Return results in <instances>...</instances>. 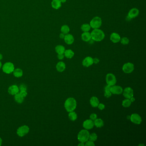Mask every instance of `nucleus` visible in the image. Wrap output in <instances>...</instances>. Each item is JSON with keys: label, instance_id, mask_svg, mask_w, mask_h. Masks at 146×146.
<instances>
[{"label": "nucleus", "instance_id": "1", "mask_svg": "<svg viewBox=\"0 0 146 146\" xmlns=\"http://www.w3.org/2000/svg\"><path fill=\"white\" fill-rule=\"evenodd\" d=\"M91 39L95 41L100 42L102 41L105 37L103 31L99 29H95L91 33Z\"/></svg>", "mask_w": 146, "mask_h": 146}, {"label": "nucleus", "instance_id": "2", "mask_svg": "<svg viewBox=\"0 0 146 146\" xmlns=\"http://www.w3.org/2000/svg\"><path fill=\"white\" fill-rule=\"evenodd\" d=\"M76 101L73 98H69L65 102V108L66 111L69 112L74 111L76 109Z\"/></svg>", "mask_w": 146, "mask_h": 146}, {"label": "nucleus", "instance_id": "3", "mask_svg": "<svg viewBox=\"0 0 146 146\" xmlns=\"http://www.w3.org/2000/svg\"><path fill=\"white\" fill-rule=\"evenodd\" d=\"M90 133L87 129H83L78 134V139L80 142L85 143L89 140Z\"/></svg>", "mask_w": 146, "mask_h": 146}, {"label": "nucleus", "instance_id": "4", "mask_svg": "<svg viewBox=\"0 0 146 146\" xmlns=\"http://www.w3.org/2000/svg\"><path fill=\"white\" fill-rule=\"evenodd\" d=\"M102 25V20L100 17L99 16L94 17L91 20L90 24L91 28H92L93 29L99 28Z\"/></svg>", "mask_w": 146, "mask_h": 146}, {"label": "nucleus", "instance_id": "5", "mask_svg": "<svg viewBox=\"0 0 146 146\" xmlns=\"http://www.w3.org/2000/svg\"><path fill=\"white\" fill-rule=\"evenodd\" d=\"M2 70L7 74H10L14 70V66L11 62H7L3 65Z\"/></svg>", "mask_w": 146, "mask_h": 146}, {"label": "nucleus", "instance_id": "6", "mask_svg": "<svg viewBox=\"0 0 146 146\" xmlns=\"http://www.w3.org/2000/svg\"><path fill=\"white\" fill-rule=\"evenodd\" d=\"M106 81L107 85L112 86L116 84V78L114 74L109 73L106 75Z\"/></svg>", "mask_w": 146, "mask_h": 146}, {"label": "nucleus", "instance_id": "7", "mask_svg": "<svg viewBox=\"0 0 146 146\" xmlns=\"http://www.w3.org/2000/svg\"><path fill=\"white\" fill-rule=\"evenodd\" d=\"M29 132V128L27 125H25L20 127L17 129V134L20 137H23L28 134Z\"/></svg>", "mask_w": 146, "mask_h": 146}, {"label": "nucleus", "instance_id": "8", "mask_svg": "<svg viewBox=\"0 0 146 146\" xmlns=\"http://www.w3.org/2000/svg\"><path fill=\"white\" fill-rule=\"evenodd\" d=\"M122 69L125 73H130L134 70V65L131 63H127L123 65Z\"/></svg>", "mask_w": 146, "mask_h": 146}, {"label": "nucleus", "instance_id": "9", "mask_svg": "<svg viewBox=\"0 0 146 146\" xmlns=\"http://www.w3.org/2000/svg\"><path fill=\"white\" fill-rule=\"evenodd\" d=\"M123 95L125 98L130 99L131 97H133L134 92L133 90L130 87H127L123 91Z\"/></svg>", "mask_w": 146, "mask_h": 146}, {"label": "nucleus", "instance_id": "10", "mask_svg": "<svg viewBox=\"0 0 146 146\" xmlns=\"http://www.w3.org/2000/svg\"><path fill=\"white\" fill-rule=\"evenodd\" d=\"M130 119L132 123H134V124H141L142 122V119L141 116L137 114H132L131 115Z\"/></svg>", "mask_w": 146, "mask_h": 146}, {"label": "nucleus", "instance_id": "11", "mask_svg": "<svg viewBox=\"0 0 146 146\" xmlns=\"http://www.w3.org/2000/svg\"><path fill=\"white\" fill-rule=\"evenodd\" d=\"M110 91L112 94H121L123 92V89L120 86L113 85L111 86Z\"/></svg>", "mask_w": 146, "mask_h": 146}, {"label": "nucleus", "instance_id": "12", "mask_svg": "<svg viewBox=\"0 0 146 146\" xmlns=\"http://www.w3.org/2000/svg\"><path fill=\"white\" fill-rule=\"evenodd\" d=\"M94 125V122L91 119L86 120L83 123V127L87 130L92 129V128H93Z\"/></svg>", "mask_w": 146, "mask_h": 146}, {"label": "nucleus", "instance_id": "13", "mask_svg": "<svg viewBox=\"0 0 146 146\" xmlns=\"http://www.w3.org/2000/svg\"><path fill=\"white\" fill-rule=\"evenodd\" d=\"M139 14V11L137 8H134L130 9L128 13V16L130 18H134L137 17Z\"/></svg>", "mask_w": 146, "mask_h": 146}, {"label": "nucleus", "instance_id": "14", "mask_svg": "<svg viewBox=\"0 0 146 146\" xmlns=\"http://www.w3.org/2000/svg\"><path fill=\"white\" fill-rule=\"evenodd\" d=\"M93 58L91 57H86L82 61V65L85 67H89L93 65Z\"/></svg>", "mask_w": 146, "mask_h": 146}, {"label": "nucleus", "instance_id": "15", "mask_svg": "<svg viewBox=\"0 0 146 146\" xmlns=\"http://www.w3.org/2000/svg\"><path fill=\"white\" fill-rule=\"evenodd\" d=\"M121 37L119 34L116 33H113L110 36V40L114 43H118L120 41Z\"/></svg>", "mask_w": 146, "mask_h": 146}, {"label": "nucleus", "instance_id": "16", "mask_svg": "<svg viewBox=\"0 0 146 146\" xmlns=\"http://www.w3.org/2000/svg\"><path fill=\"white\" fill-rule=\"evenodd\" d=\"M65 42L68 45H71L74 42V36H73L71 34H66L65 35L64 38Z\"/></svg>", "mask_w": 146, "mask_h": 146}, {"label": "nucleus", "instance_id": "17", "mask_svg": "<svg viewBox=\"0 0 146 146\" xmlns=\"http://www.w3.org/2000/svg\"><path fill=\"white\" fill-rule=\"evenodd\" d=\"M8 93L12 95H15L17 93H19L20 90L17 86L16 85H13L9 87V88H8Z\"/></svg>", "mask_w": 146, "mask_h": 146}, {"label": "nucleus", "instance_id": "18", "mask_svg": "<svg viewBox=\"0 0 146 146\" xmlns=\"http://www.w3.org/2000/svg\"><path fill=\"white\" fill-rule=\"evenodd\" d=\"M81 38H82V40L86 42H89L91 39V33H90L89 32H84L81 35Z\"/></svg>", "mask_w": 146, "mask_h": 146}, {"label": "nucleus", "instance_id": "19", "mask_svg": "<svg viewBox=\"0 0 146 146\" xmlns=\"http://www.w3.org/2000/svg\"><path fill=\"white\" fill-rule=\"evenodd\" d=\"M61 2L60 0H53L51 3L52 8L54 9H58L61 7Z\"/></svg>", "mask_w": 146, "mask_h": 146}, {"label": "nucleus", "instance_id": "20", "mask_svg": "<svg viewBox=\"0 0 146 146\" xmlns=\"http://www.w3.org/2000/svg\"><path fill=\"white\" fill-rule=\"evenodd\" d=\"M66 69L65 63L62 61H60L57 63L56 65V69L59 72H63Z\"/></svg>", "mask_w": 146, "mask_h": 146}, {"label": "nucleus", "instance_id": "21", "mask_svg": "<svg viewBox=\"0 0 146 146\" xmlns=\"http://www.w3.org/2000/svg\"><path fill=\"white\" fill-rule=\"evenodd\" d=\"M90 104L93 107H97L99 104V100L98 99L96 96H93L90 99Z\"/></svg>", "mask_w": 146, "mask_h": 146}, {"label": "nucleus", "instance_id": "22", "mask_svg": "<svg viewBox=\"0 0 146 146\" xmlns=\"http://www.w3.org/2000/svg\"><path fill=\"white\" fill-rule=\"evenodd\" d=\"M64 55L66 58L71 59L74 56V52L71 49H68L65 51Z\"/></svg>", "mask_w": 146, "mask_h": 146}, {"label": "nucleus", "instance_id": "23", "mask_svg": "<svg viewBox=\"0 0 146 146\" xmlns=\"http://www.w3.org/2000/svg\"><path fill=\"white\" fill-rule=\"evenodd\" d=\"M65 48L63 45H57L55 47V51L58 54H63L64 53Z\"/></svg>", "mask_w": 146, "mask_h": 146}, {"label": "nucleus", "instance_id": "24", "mask_svg": "<svg viewBox=\"0 0 146 146\" xmlns=\"http://www.w3.org/2000/svg\"><path fill=\"white\" fill-rule=\"evenodd\" d=\"M93 122L94 125L97 128H101L103 126V121L100 118L96 119Z\"/></svg>", "mask_w": 146, "mask_h": 146}, {"label": "nucleus", "instance_id": "25", "mask_svg": "<svg viewBox=\"0 0 146 146\" xmlns=\"http://www.w3.org/2000/svg\"><path fill=\"white\" fill-rule=\"evenodd\" d=\"M111 87V86L108 85H107L106 87H105L104 96L106 98H109L111 96L112 93H111V91H110Z\"/></svg>", "mask_w": 146, "mask_h": 146}, {"label": "nucleus", "instance_id": "26", "mask_svg": "<svg viewBox=\"0 0 146 146\" xmlns=\"http://www.w3.org/2000/svg\"><path fill=\"white\" fill-rule=\"evenodd\" d=\"M13 75L17 78H20L23 75V71L20 69H16L13 71Z\"/></svg>", "mask_w": 146, "mask_h": 146}, {"label": "nucleus", "instance_id": "27", "mask_svg": "<svg viewBox=\"0 0 146 146\" xmlns=\"http://www.w3.org/2000/svg\"><path fill=\"white\" fill-rule=\"evenodd\" d=\"M15 100L18 103H22L24 100V97L20 94V93L15 95Z\"/></svg>", "mask_w": 146, "mask_h": 146}, {"label": "nucleus", "instance_id": "28", "mask_svg": "<svg viewBox=\"0 0 146 146\" xmlns=\"http://www.w3.org/2000/svg\"><path fill=\"white\" fill-rule=\"evenodd\" d=\"M81 30L84 32H89L91 30V27L90 24H84L81 26Z\"/></svg>", "mask_w": 146, "mask_h": 146}, {"label": "nucleus", "instance_id": "29", "mask_svg": "<svg viewBox=\"0 0 146 146\" xmlns=\"http://www.w3.org/2000/svg\"><path fill=\"white\" fill-rule=\"evenodd\" d=\"M61 33L66 35V34H68L70 32V27L67 25H63L61 27Z\"/></svg>", "mask_w": 146, "mask_h": 146}, {"label": "nucleus", "instance_id": "30", "mask_svg": "<svg viewBox=\"0 0 146 146\" xmlns=\"http://www.w3.org/2000/svg\"><path fill=\"white\" fill-rule=\"evenodd\" d=\"M69 118L72 121H75L77 118L76 113L73 111L70 112L69 114Z\"/></svg>", "mask_w": 146, "mask_h": 146}, {"label": "nucleus", "instance_id": "31", "mask_svg": "<svg viewBox=\"0 0 146 146\" xmlns=\"http://www.w3.org/2000/svg\"><path fill=\"white\" fill-rule=\"evenodd\" d=\"M131 104H132V102L130 99H126L123 100V102H122V105L124 107L128 108L130 106Z\"/></svg>", "mask_w": 146, "mask_h": 146}, {"label": "nucleus", "instance_id": "32", "mask_svg": "<svg viewBox=\"0 0 146 146\" xmlns=\"http://www.w3.org/2000/svg\"><path fill=\"white\" fill-rule=\"evenodd\" d=\"M97 139V134L95 133H93L91 134H90L89 137V140L92 141H96Z\"/></svg>", "mask_w": 146, "mask_h": 146}, {"label": "nucleus", "instance_id": "33", "mask_svg": "<svg viewBox=\"0 0 146 146\" xmlns=\"http://www.w3.org/2000/svg\"><path fill=\"white\" fill-rule=\"evenodd\" d=\"M120 42L121 43V44L124 45H126L129 43V40L128 38L124 37L122 38V39H120Z\"/></svg>", "mask_w": 146, "mask_h": 146}, {"label": "nucleus", "instance_id": "34", "mask_svg": "<svg viewBox=\"0 0 146 146\" xmlns=\"http://www.w3.org/2000/svg\"><path fill=\"white\" fill-rule=\"evenodd\" d=\"M19 90H20V91H27V87L25 84H22L20 86Z\"/></svg>", "mask_w": 146, "mask_h": 146}, {"label": "nucleus", "instance_id": "35", "mask_svg": "<svg viewBox=\"0 0 146 146\" xmlns=\"http://www.w3.org/2000/svg\"><path fill=\"white\" fill-rule=\"evenodd\" d=\"M86 143L85 144H84V146H95V144L93 143V141H87V142H85Z\"/></svg>", "mask_w": 146, "mask_h": 146}, {"label": "nucleus", "instance_id": "36", "mask_svg": "<svg viewBox=\"0 0 146 146\" xmlns=\"http://www.w3.org/2000/svg\"><path fill=\"white\" fill-rule=\"evenodd\" d=\"M90 119L91 120H93V121H94L96 119H97V115L96 114H94V113H93V114H92L90 115Z\"/></svg>", "mask_w": 146, "mask_h": 146}, {"label": "nucleus", "instance_id": "37", "mask_svg": "<svg viewBox=\"0 0 146 146\" xmlns=\"http://www.w3.org/2000/svg\"><path fill=\"white\" fill-rule=\"evenodd\" d=\"M97 107H98L99 109L100 110H104L105 108V105L102 103H99Z\"/></svg>", "mask_w": 146, "mask_h": 146}, {"label": "nucleus", "instance_id": "38", "mask_svg": "<svg viewBox=\"0 0 146 146\" xmlns=\"http://www.w3.org/2000/svg\"><path fill=\"white\" fill-rule=\"evenodd\" d=\"M20 93L24 98L26 97L27 95V93L26 91H20Z\"/></svg>", "mask_w": 146, "mask_h": 146}, {"label": "nucleus", "instance_id": "39", "mask_svg": "<svg viewBox=\"0 0 146 146\" xmlns=\"http://www.w3.org/2000/svg\"><path fill=\"white\" fill-rule=\"evenodd\" d=\"M64 57V54H58L57 55V57L59 60H63Z\"/></svg>", "mask_w": 146, "mask_h": 146}, {"label": "nucleus", "instance_id": "40", "mask_svg": "<svg viewBox=\"0 0 146 146\" xmlns=\"http://www.w3.org/2000/svg\"><path fill=\"white\" fill-rule=\"evenodd\" d=\"M93 63H94L95 64H97V63H98L99 62H100V60L98 58H93Z\"/></svg>", "mask_w": 146, "mask_h": 146}, {"label": "nucleus", "instance_id": "41", "mask_svg": "<svg viewBox=\"0 0 146 146\" xmlns=\"http://www.w3.org/2000/svg\"><path fill=\"white\" fill-rule=\"evenodd\" d=\"M65 34H63L62 33H61L59 35V37L61 39H64L65 37Z\"/></svg>", "mask_w": 146, "mask_h": 146}, {"label": "nucleus", "instance_id": "42", "mask_svg": "<svg viewBox=\"0 0 146 146\" xmlns=\"http://www.w3.org/2000/svg\"><path fill=\"white\" fill-rule=\"evenodd\" d=\"M130 101H131V102H134V101H135V99L134 98V97H132L130 99Z\"/></svg>", "mask_w": 146, "mask_h": 146}, {"label": "nucleus", "instance_id": "43", "mask_svg": "<svg viewBox=\"0 0 146 146\" xmlns=\"http://www.w3.org/2000/svg\"><path fill=\"white\" fill-rule=\"evenodd\" d=\"M78 146H84V143H82V142H81V143H79V145H78Z\"/></svg>", "mask_w": 146, "mask_h": 146}, {"label": "nucleus", "instance_id": "44", "mask_svg": "<svg viewBox=\"0 0 146 146\" xmlns=\"http://www.w3.org/2000/svg\"><path fill=\"white\" fill-rule=\"evenodd\" d=\"M60 1H61V3H65V2H66V1H67V0H60Z\"/></svg>", "mask_w": 146, "mask_h": 146}, {"label": "nucleus", "instance_id": "45", "mask_svg": "<svg viewBox=\"0 0 146 146\" xmlns=\"http://www.w3.org/2000/svg\"><path fill=\"white\" fill-rule=\"evenodd\" d=\"M2 58H3V55L1 54H0V61L2 59Z\"/></svg>", "mask_w": 146, "mask_h": 146}, {"label": "nucleus", "instance_id": "46", "mask_svg": "<svg viewBox=\"0 0 146 146\" xmlns=\"http://www.w3.org/2000/svg\"><path fill=\"white\" fill-rule=\"evenodd\" d=\"M2 138H0V146L2 145Z\"/></svg>", "mask_w": 146, "mask_h": 146}, {"label": "nucleus", "instance_id": "47", "mask_svg": "<svg viewBox=\"0 0 146 146\" xmlns=\"http://www.w3.org/2000/svg\"><path fill=\"white\" fill-rule=\"evenodd\" d=\"M2 62L0 61V69L1 68V67H2Z\"/></svg>", "mask_w": 146, "mask_h": 146}]
</instances>
